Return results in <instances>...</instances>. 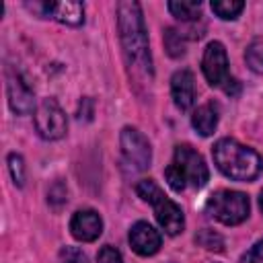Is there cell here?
I'll use <instances>...</instances> for the list:
<instances>
[{
	"instance_id": "cell-19",
	"label": "cell",
	"mask_w": 263,
	"mask_h": 263,
	"mask_svg": "<svg viewBox=\"0 0 263 263\" xmlns=\"http://www.w3.org/2000/svg\"><path fill=\"white\" fill-rule=\"evenodd\" d=\"M195 242H197L199 247L208 249V251H222V249H224V238H222L218 232L210 230V228L199 230L197 236H195Z\"/></svg>"
},
{
	"instance_id": "cell-16",
	"label": "cell",
	"mask_w": 263,
	"mask_h": 263,
	"mask_svg": "<svg viewBox=\"0 0 263 263\" xmlns=\"http://www.w3.org/2000/svg\"><path fill=\"white\" fill-rule=\"evenodd\" d=\"M245 8V2H238V0H214L212 2V10L224 18V21H232L236 18Z\"/></svg>"
},
{
	"instance_id": "cell-14",
	"label": "cell",
	"mask_w": 263,
	"mask_h": 263,
	"mask_svg": "<svg viewBox=\"0 0 263 263\" xmlns=\"http://www.w3.org/2000/svg\"><path fill=\"white\" fill-rule=\"evenodd\" d=\"M191 123L199 136H212L218 125V107L214 103H205V105L197 107L191 117Z\"/></svg>"
},
{
	"instance_id": "cell-15",
	"label": "cell",
	"mask_w": 263,
	"mask_h": 263,
	"mask_svg": "<svg viewBox=\"0 0 263 263\" xmlns=\"http://www.w3.org/2000/svg\"><path fill=\"white\" fill-rule=\"evenodd\" d=\"M168 10L179 21H195L201 12V2H168Z\"/></svg>"
},
{
	"instance_id": "cell-5",
	"label": "cell",
	"mask_w": 263,
	"mask_h": 263,
	"mask_svg": "<svg viewBox=\"0 0 263 263\" xmlns=\"http://www.w3.org/2000/svg\"><path fill=\"white\" fill-rule=\"evenodd\" d=\"M205 210L218 222H222L226 226H236L249 218L251 203H249V197L240 191L220 189L208 197Z\"/></svg>"
},
{
	"instance_id": "cell-17",
	"label": "cell",
	"mask_w": 263,
	"mask_h": 263,
	"mask_svg": "<svg viewBox=\"0 0 263 263\" xmlns=\"http://www.w3.org/2000/svg\"><path fill=\"white\" fill-rule=\"evenodd\" d=\"M164 47L171 58H181L185 53V37L177 29H166L164 31Z\"/></svg>"
},
{
	"instance_id": "cell-21",
	"label": "cell",
	"mask_w": 263,
	"mask_h": 263,
	"mask_svg": "<svg viewBox=\"0 0 263 263\" xmlns=\"http://www.w3.org/2000/svg\"><path fill=\"white\" fill-rule=\"evenodd\" d=\"M60 263H88V257L78 247H64L60 251Z\"/></svg>"
},
{
	"instance_id": "cell-18",
	"label": "cell",
	"mask_w": 263,
	"mask_h": 263,
	"mask_svg": "<svg viewBox=\"0 0 263 263\" xmlns=\"http://www.w3.org/2000/svg\"><path fill=\"white\" fill-rule=\"evenodd\" d=\"M245 60H247V64H249V68H251L253 72L263 74V41H261V39L253 41V43L247 47Z\"/></svg>"
},
{
	"instance_id": "cell-10",
	"label": "cell",
	"mask_w": 263,
	"mask_h": 263,
	"mask_svg": "<svg viewBox=\"0 0 263 263\" xmlns=\"http://www.w3.org/2000/svg\"><path fill=\"white\" fill-rule=\"evenodd\" d=\"M70 232L80 242H92L103 232V220L95 210H80L70 220Z\"/></svg>"
},
{
	"instance_id": "cell-7",
	"label": "cell",
	"mask_w": 263,
	"mask_h": 263,
	"mask_svg": "<svg viewBox=\"0 0 263 263\" xmlns=\"http://www.w3.org/2000/svg\"><path fill=\"white\" fill-rule=\"evenodd\" d=\"M66 113L53 99H43L35 109V129L43 140H60L66 134Z\"/></svg>"
},
{
	"instance_id": "cell-4",
	"label": "cell",
	"mask_w": 263,
	"mask_h": 263,
	"mask_svg": "<svg viewBox=\"0 0 263 263\" xmlns=\"http://www.w3.org/2000/svg\"><path fill=\"white\" fill-rule=\"evenodd\" d=\"M136 193H138L144 201L152 203L154 216H156L160 228H162L166 234L175 236V234H179V232L183 230V226H185L183 210H181L173 199H168V197L162 193V189H160L152 179H142V181L136 185Z\"/></svg>"
},
{
	"instance_id": "cell-22",
	"label": "cell",
	"mask_w": 263,
	"mask_h": 263,
	"mask_svg": "<svg viewBox=\"0 0 263 263\" xmlns=\"http://www.w3.org/2000/svg\"><path fill=\"white\" fill-rule=\"evenodd\" d=\"M97 261H99V263H123V257H121V253H119L117 249H113L111 245H105V247L99 251Z\"/></svg>"
},
{
	"instance_id": "cell-23",
	"label": "cell",
	"mask_w": 263,
	"mask_h": 263,
	"mask_svg": "<svg viewBox=\"0 0 263 263\" xmlns=\"http://www.w3.org/2000/svg\"><path fill=\"white\" fill-rule=\"evenodd\" d=\"M238 263H263V238L257 240V242L240 257Z\"/></svg>"
},
{
	"instance_id": "cell-8",
	"label": "cell",
	"mask_w": 263,
	"mask_h": 263,
	"mask_svg": "<svg viewBox=\"0 0 263 263\" xmlns=\"http://www.w3.org/2000/svg\"><path fill=\"white\" fill-rule=\"evenodd\" d=\"M201 70H203L205 80L212 86L226 84V80L230 78L228 76V55H226V49L220 41L208 43L203 58H201Z\"/></svg>"
},
{
	"instance_id": "cell-12",
	"label": "cell",
	"mask_w": 263,
	"mask_h": 263,
	"mask_svg": "<svg viewBox=\"0 0 263 263\" xmlns=\"http://www.w3.org/2000/svg\"><path fill=\"white\" fill-rule=\"evenodd\" d=\"M6 95H8V105H10V109H12L14 113L27 115V113L33 111V107H35L33 90L29 88V84H27L18 74H10V76H8Z\"/></svg>"
},
{
	"instance_id": "cell-6",
	"label": "cell",
	"mask_w": 263,
	"mask_h": 263,
	"mask_svg": "<svg viewBox=\"0 0 263 263\" xmlns=\"http://www.w3.org/2000/svg\"><path fill=\"white\" fill-rule=\"evenodd\" d=\"M119 142H121V158L127 171L140 173L150 166L152 150H150V142L142 132H138L136 127H123Z\"/></svg>"
},
{
	"instance_id": "cell-3",
	"label": "cell",
	"mask_w": 263,
	"mask_h": 263,
	"mask_svg": "<svg viewBox=\"0 0 263 263\" xmlns=\"http://www.w3.org/2000/svg\"><path fill=\"white\" fill-rule=\"evenodd\" d=\"M208 177H210V171L203 156L187 144L175 148L173 162L164 168V179L168 187L177 193H181L187 185L201 189L208 183Z\"/></svg>"
},
{
	"instance_id": "cell-11",
	"label": "cell",
	"mask_w": 263,
	"mask_h": 263,
	"mask_svg": "<svg viewBox=\"0 0 263 263\" xmlns=\"http://www.w3.org/2000/svg\"><path fill=\"white\" fill-rule=\"evenodd\" d=\"M160 242H162L160 232L154 226H150L148 222H136L129 230V245L142 257L154 255L160 249Z\"/></svg>"
},
{
	"instance_id": "cell-24",
	"label": "cell",
	"mask_w": 263,
	"mask_h": 263,
	"mask_svg": "<svg viewBox=\"0 0 263 263\" xmlns=\"http://www.w3.org/2000/svg\"><path fill=\"white\" fill-rule=\"evenodd\" d=\"M224 90H226L228 95H238V90H240V84H238L234 78H228V80H226V84H224Z\"/></svg>"
},
{
	"instance_id": "cell-9",
	"label": "cell",
	"mask_w": 263,
	"mask_h": 263,
	"mask_svg": "<svg viewBox=\"0 0 263 263\" xmlns=\"http://www.w3.org/2000/svg\"><path fill=\"white\" fill-rule=\"evenodd\" d=\"M31 10L39 12L41 16H51L58 23L64 25H82L84 21V6L82 2H35V4H27Z\"/></svg>"
},
{
	"instance_id": "cell-13",
	"label": "cell",
	"mask_w": 263,
	"mask_h": 263,
	"mask_svg": "<svg viewBox=\"0 0 263 263\" xmlns=\"http://www.w3.org/2000/svg\"><path fill=\"white\" fill-rule=\"evenodd\" d=\"M171 95L177 109L187 111L195 103V78L189 70H179L171 78Z\"/></svg>"
},
{
	"instance_id": "cell-2",
	"label": "cell",
	"mask_w": 263,
	"mask_h": 263,
	"mask_svg": "<svg viewBox=\"0 0 263 263\" xmlns=\"http://www.w3.org/2000/svg\"><path fill=\"white\" fill-rule=\"evenodd\" d=\"M212 154L216 166L234 181H251L263 168L261 156L253 148L242 146L232 138L218 140L212 148Z\"/></svg>"
},
{
	"instance_id": "cell-20",
	"label": "cell",
	"mask_w": 263,
	"mask_h": 263,
	"mask_svg": "<svg viewBox=\"0 0 263 263\" xmlns=\"http://www.w3.org/2000/svg\"><path fill=\"white\" fill-rule=\"evenodd\" d=\"M8 171L12 175V181L23 187L25 185V162H23V156L21 154H8Z\"/></svg>"
},
{
	"instance_id": "cell-25",
	"label": "cell",
	"mask_w": 263,
	"mask_h": 263,
	"mask_svg": "<svg viewBox=\"0 0 263 263\" xmlns=\"http://www.w3.org/2000/svg\"><path fill=\"white\" fill-rule=\"evenodd\" d=\"M259 208H261V212H263V191H261V195H259Z\"/></svg>"
},
{
	"instance_id": "cell-1",
	"label": "cell",
	"mask_w": 263,
	"mask_h": 263,
	"mask_svg": "<svg viewBox=\"0 0 263 263\" xmlns=\"http://www.w3.org/2000/svg\"><path fill=\"white\" fill-rule=\"evenodd\" d=\"M117 25L119 39L123 45V55L134 68L136 74L144 78H152V58L148 47V31L142 14V6L138 2H119L117 4Z\"/></svg>"
}]
</instances>
